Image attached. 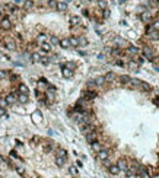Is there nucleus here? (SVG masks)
Instances as JSON below:
<instances>
[{
	"mask_svg": "<svg viewBox=\"0 0 159 178\" xmlns=\"http://www.w3.org/2000/svg\"><path fill=\"white\" fill-rule=\"evenodd\" d=\"M156 50L155 48H152V47H145L143 50H142V56L145 57V58H147V60H150V61H153L155 60V57H156Z\"/></svg>",
	"mask_w": 159,
	"mask_h": 178,
	"instance_id": "obj_1",
	"label": "nucleus"
},
{
	"mask_svg": "<svg viewBox=\"0 0 159 178\" xmlns=\"http://www.w3.org/2000/svg\"><path fill=\"white\" fill-rule=\"evenodd\" d=\"M3 46L6 47V50H10V51H15L16 50V42H15V39L12 37H5Z\"/></svg>",
	"mask_w": 159,
	"mask_h": 178,
	"instance_id": "obj_2",
	"label": "nucleus"
},
{
	"mask_svg": "<svg viewBox=\"0 0 159 178\" xmlns=\"http://www.w3.org/2000/svg\"><path fill=\"white\" fill-rule=\"evenodd\" d=\"M0 28L5 29V31H9L12 28V20L9 18H6V16L2 18V19H0Z\"/></svg>",
	"mask_w": 159,
	"mask_h": 178,
	"instance_id": "obj_3",
	"label": "nucleus"
},
{
	"mask_svg": "<svg viewBox=\"0 0 159 178\" xmlns=\"http://www.w3.org/2000/svg\"><path fill=\"white\" fill-rule=\"evenodd\" d=\"M80 128H82V133H83V135H88V133H92V131L96 130V127H95L94 123H90V124H82Z\"/></svg>",
	"mask_w": 159,
	"mask_h": 178,
	"instance_id": "obj_4",
	"label": "nucleus"
},
{
	"mask_svg": "<svg viewBox=\"0 0 159 178\" xmlns=\"http://www.w3.org/2000/svg\"><path fill=\"white\" fill-rule=\"evenodd\" d=\"M96 156H98V159H99V161L107 162V161H108V158H109V152H108L107 149H102V150H99V152L96 153Z\"/></svg>",
	"mask_w": 159,
	"mask_h": 178,
	"instance_id": "obj_5",
	"label": "nucleus"
},
{
	"mask_svg": "<svg viewBox=\"0 0 159 178\" xmlns=\"http://www.w3.org/2000/svg\"><path fill=\"white\" fill-rule=\"evenodd\" d=\"M96 96H98V94H96L95 91H89V89H88V91L83 92V99H85V101H92V99H95Z\"/></svg>",
	"mask_w": 159,
	"mask_h": 178,
	"instance_id": "obj_6",
	"label": "nucleus"
},
{
	"mask_svg": "<svg viewBox=\"0 0 159 178\" xmlns=\"http://www.w3.org/2000/svg\"><path fill=\"white\" fill-rule=\"evenodd\" d=\"M5 101H6V104H7V105H13V104L18 101V94H16V92H13V94L6 95V96H5Z\"/></svg>",
	"mask_w": 159,
	"mask_h": 178,
	"instance_id": "obj_7",
	"label": "nucleus"
},
{
	"mask_svg": "<svg viewBox=\"0 0 159 178\" xmlns=\"http://www.w3.org/2000/svg\"><path fill=\"white\" fill-rule=\"evenodd\" d=\"M116 165L120 168V171H127V169H128V162H127L126 158H120V159L117 161Z\"/></svg>",
	"mask_w": 159,
	"mask_h": 178,
	"instance_id": "obj_8",
	"label": "nucleus"
},
{
	"mask_svg": "<svg viewBox=\"0 0 159 178\" xmlns=\"http://www.w3.org/2000/svg\"><path fill=\"white\" fill-rule=\"evenodd\" d=\"M85 136H86V142L90 143V145H92L94 142H98V133H96V131L88 133V135H85Z\"/></svg>",
	"mask_w": 159,
	"mask_h": 178,
	"instance_id": "obj_9",
	"label": "nucleus"
},
{
	"mask_svg": "<svg viewBox=\"0 0 159 178\" xmlns=\"http://www.w3.org/2000/svg\"><path fill=\"white\" fill-rule=\"evenodd\" d=\"M69 22H70V25H72L73 28H76V26H80V24H82V19H80L79 16L73 15V16H70V18H69Z\"/></svg>",
	"mask_w": 159,
	"mask_h": 178,
	"instance_id": "obj_10",
	"label": "nucleus"
},
{
	"mask_svg": "<svg viewBox=\"0 0 159 178\" xmlns=\"http://www.w3.org/2000/svg\"><path fill=\"white\" fill-rule=\"evenodd\" d=\"M140 18H142V20H143V22H146V24H152L153 15H152L150 12H143V13L140 15Z\"/></svg>",
	"mask_w": 159,
	"mask_h": 178,
	"instance_id": "obj_11",
	"label": "nucleus"
},
{
	"mask_svg": "<svg viewBox=\"0 0 159 178\" xmlns=\"http://www.w3.org/2000/svg\"><path fill=\"white\" fill-rule=\"evenodd\" d=\"M146 172H147L149 177H155V175L159 174V169L156 166H153V165H149V166H146Z\"/></svg>",
	"mask_w": 159,
	"mask_h": 178,
	"instance_id": "obj_12",
	"label": "nucleus"
},
{
	"mask_svg": "<svg viewBox=\"0 0 159 178\" xmlns=\"http://www.w3.org/2000/svg\"><path fill=\"white\" fill-rule=\"evenodd\" d=\"M127 67L130 69V70H133V72H136V70H139V67H140V64L136 61V60H130L128 63H127Z\"/></svg>",
	"mask_w": 159,
	"mask_h": 178,
	"instance_id": "obj_13",
	"label": "nucleus"
},
{
	"mask_svg": "<svg viewBox=\"0 0 159 178\" xmlns=\"http://www.w3.org/2000/svg\"><path fill=\"white\" fill-rule=\"evenodd\" d=\"M22 7H24V10H32L34 7H35V3L32 2V0H25L24 2V5H22Z\"/></svg>",
	"mask_w": 159,
	"mask_h": 178,
	"instance_id": "obj_14",
	"label": "nucleus"
},
{
	"mask_svg": "<svg viewBox=\"0 0 159 178\" xmlns=\"http://www.w3.org/2000/svg\"><path fill=\"white\" fill-rule=\"evenodd\" d=\"M18 94L28 95V94H29V88H28L26 85H24V83H19V86H18Z\"/></svg>",
	"mask_w": 159,
	"mask_h": 178,
	"instance_id": "obj_15",
	"label": "nucleus"
},
{
	"mask_svg": "<svg viewBox=\"0 0 159 178\" xmlns=\"http://www.w3.org/2000/svg\"><path fill=\"white\" fill-rule=\"evenodd\" d=\"M108 172H109L111 175H118V174H120V168H118L116 164H114V165L111 164V165H108Z\"/></svg>",
	"mask_w": 159,
	"mask_h": 178,
	"instance_id": "obj_16",
	"label": "nucleus"
},
{
	"mask_svg": "<svg viewBox=\"0 0 159 178\" xmlns=\"http://www.w3.org/2000/svg\"><path fill=\"white\" fill-rule=\"evenodd\" d=\"M39 46H41V48H42V51H44V53H50V51L53 50V46H51V44H50L48 41H45V42H41Z\"/></svg>",
	"mask_w": 159,
	"mask_h": 178,
	"instance_id": "obj_17",
	"label": "nucleus"
},
{
	"mask_svg": "<svg viewBox=\"0 0 159 178\" xmlns=\"http://www.w3.org/2000/svg\"><path fill=\"white\" fill-rule=\"evenodd\" d=\"M146 37H147L149 39H152V41H158V39H159V32H156V31H149V32H146Z\"/></svg>",
	"mask_w": 159,
	"mask_h": 178,
	"instance_id": "obj_18",
	"label": "nucleus"
},
{
	"mask_svg": "<svg viewBox=\"0 0 159 178\" xmlns=\"http://www.w3.org/2000/svg\"><path fill=\"white\" fill-rule=\"evenodd\" d=\"M116 44H117V48H120V50H123L124 47H128V42L127 41H124V39H121V38H116Z\"/></svg>",
	"mask_w": 159,
	"mask_h": 178,
	"instance_id": "obj_19",
	"label": "nucleus"
},
{
	"mask_svg": "<svg viewBox=\"0 0 159 178\" xmlns=\"http://www.w3.org/2000/svg\"><path fill=\"white\" fill-rule=\"evenodd\" d=\"M109 54H111L112 57L118 58V57H121L124 53H123V50H120V48H112V50H109Z\"/></svg>",
	"mask_w": 159,
	"mask_h": 178,
	"instance_id": "obj_20",
	"label": "nucleus"
},
{
	"mask_svg": "<svg viewBox=\"0 0 159 178\" xmlns=\"http://www.w3.org/2000/svg\"><path fill=\"white\" fill-rule=\"evenodd\" d=\"M58 46H60L61 48H70V41H69V38H61L60 42H58Z\"/></svg>",
	"mask_w": 159,
	"mask_h": 178,
	"instance_id": "obj_21",
	"label": "nucleus"
},
{
	"mask_svg": "<svg viewBox=\"0 0 159 178\" xmlns=\"http://www.w3.org/2000/svg\"><path fill=\"white\" fill-rule=\"evenodd\" d=\"M104 79H105V82H114V80L117 79V76H116V73L109 72V73H107V75L104 76Z\"/></svg>",
	"mask_w": 159,
	"mask_h": 178,
	"instance_id": "obj_22",
	"label": "nucleus"
},
{
	"mask_svg": "<svg viewBox=\"0 0 159 178\" xmlns=\"http://www.w3.org/2000/svg\"><path fill=\"white\" fill-rule=\"evenodd\" d=\"M56 10H58V12H66V10H67V3H64V2H57Z\"/></svg>",
	"mask_w": 159,
	"mask_h": 178,
	"instance_id": "obj_23",
	"label": "nucleus"
},
{
	"mask_svg": "<svg viewBox=\"0 0 159 178\" xmlns=\"http://www.w3.org/2000/svg\"><path fill=\"white\" fill-rule=\"evenodd\" d=\"M28 101H29L28 95H24V94H18V102H20V104H26Z\"/></svg>",
	"mask_w": 159,
	"mask_h": 178,
	"instance_id": "obj_24",
	"label": "nucleus"
},
{
	"mask_svg": "<svg viewBox=\"0 0 159 178\" xmlns=\"http://www.w3.org/2000/svg\"><path fill=\"white\" fill-rule=\"evenodd\" d=\"M90 147H92V150H94V152H96V153H98L99 150H102V149H104V147H102V145H101L99 142H94L92 145H90Z\"/></svg>",
	"mask_w": 159,
	"mask_h": 178,
	"instance_id": "obj_25",
	"label": "nucleus"
},
{
	"mask_svg": "<svg viewBox=\"0 0 159 178\" xmlns=\"http://www.w3.org/2000/svg\"><path fill=\"white\" fill-rule=\"evenodd\" d=\"M139 89H140V91H143V92H149V91H152L150 85H149V83H145V82H142V83H140Z\"/></svg>",
	"mask_w": 159,
	"mask_h": 178,
	"instance_id": "obj_26",
	"label": "nucleus"
},
{
	"mask_svg": "<svg viewBox=\"0 0 159 178\" xmlns=\"http://www.w3.org/2000/svg\"><path fill=\"white\" fill-rule=\"evenodd\" d=\"M63 76H64L66 79H70V77L73 76V70L67 69V67H63Z\"/></svg>",
	"mask_w": 159,
	"mask_h": 178,
	"instance_id": "obj_27",
	"label": "nucleus"
},
{
	"mask_svg": "<svg viewBox=\"0 0 159 178\" xmlns=\"http://www.w3.org/2000/svg\"><path fill=\"white\" fill-rule=\"evenodd\" d=\"M31 60H32L34 63H38V61L41 60V54H39V53H37V51H34V53L31 54Z\"/></svg>",
	"mask_w": 159,
	"mask_h": 178,
	"instance_id": "obj_28",
	"label": "nucleus"
},
{
	"mask_svg": "<svg viewBox=\"0 0 159 178\" xmlns=\"http://www.w3.org/2000/svg\"><path fill=\"white\" fill-rule=\"evenodd\" d=\"M66 161H67V158H60V156H56V165H57V166H63V165L66 164Z\"/></svg>",
	"mask_w": 159,
	"mask_h": 178,
	"instance_id": "obj_29",
	"label": "nucleus"
},
{
	"mask_svg": "<svg viewBox=\"0 0 159 178\" xmlns=\"http://www.w3.org/2000/svg\"><path fill=\"white\" fill-rule=\"evenodd\" d=\"M69 41H70V47H79L77 37H70V38H69Z\"/></svg>",
	"mask_w": 159,
	"mask_h": 178,
	"instance_id": "obj_30",
	"label": "nucleus"
},
{
	"mask_svg": "<svg viewBox=\"0 0 159 178\" xmlns=\"http://www.w3.org/2000/svg\"><path fill=\"white\" fill-rule=\"evenodd\" d=\"M32 118H34V121H35V123H39V121L42 120V117H41V113H39V111H35V113L32 114Z\"/></svg>",
	"mask_w": 159,
	"mask_h": 178,
	"instance_id": "obj_31",
	"label": "nucleus"
},
{
	"mask_svg": "<svg viewBox=\"0 0 159 178\" xmlns=\"http://www.w3.org/2000/svg\"><path fill=\"white\" fill-rule=\"evenodd\" d=\"M77 41H79V47H85L88 46V39L85 37H77Z\"/></svg>",
	"mask_w": 159,
	"mask_h": 178,
	"instance_id": "obj_32",
	"label": "nucleus"
},
{
	"mask_svg": "<svg viewBox=\"0 0 159 178\" xmlns=\"http://www.w3.org/2000/svg\"><path fill=\"white\" fill-rule=\"evenodd\" d=\"M130 79H131V77H130V76H127V75H121V76L118 77V80H120L121 83H128V82H130Z\"/></svg>",
	"mask_w": 159,
	"mask_h": 178,
	"instance_id": "obj_33",
	"label": "nucleus"
},
{
	"mask_svg": "<svg viewBox=\"0 0 159 178\" xmlns=\"http://www.w3.org/2000/svg\"><path fill=\"white\" fill-rule=\"evenodd\" d=\"M95 83H96V86H102V85H104V83H107V82H105L104 76H98V77L95 79Z\"/></svg>",
	"mask_w": 159,
	"mask_h": 178,
	"instance_id": "obj_34",
	"label": "nucleus"
},
{
	"mask_svg": "<svg viewBox=\"0 0 159 178\" xmlns=\"http://www.w3.org/2000/svg\"><path fill=\"white\" fill-rule=\"evenodd\" d=\"M56 156H60V158H67V152L64 149H57V155Z\"/></svg>",
	"mask_w": 159,
	"mask_h": 178,
	"instance_id": "obj_35",
	"label": "nucleus"
},
{
	"mask_svg": "<svg viewBox=\"0 0 159 178\" xmlns=\"http://www.w3.org/2000/svg\"><path fill=\"white\" fill-rule=\"evenodd\" d=\"M86 86H88V89H89V91H94V88L96 86V83H95V80H88Z\"/></svg>",
	"mask_w": 159,
	"mask_h": 178,
	"instance_id": "obj_36",
	"label": "nucleus"
},
{
	"mask_svg": "<svg viewBox=\"0 0 159 178\" xmlns=\"http://www.w3.org/2000/svg\"><path fill=\"white\" fill-rule=\"evenodd\" d=\"M47 39H48V37H47V35H44V34H39L38 38H37V41H38L39 44H41V42H45Z\"/></svg>",
	"mask_w": 159,
	"mask_h": 178,
	"instance_id": "obj_37",
	"label": "nucleus"
},
{
	"mask_svg": "<svg viewBox=\"0 0 159 178\" xmlns=\"http://www.w3.org/2000/svg\"><path fill=\"white\" fill-rule=\"evenodd\" d=\"M47 6H48L50 9H56V7H57V2H56V0H48V2H47Z\"/></svg>",
	"mask_w": 159,
	"mask_h": 178,
	"instance_id": "obj_38",
	"label": "nucleus"
},
{
	"mask_svg": "<svg viewBox=\"0 0 159 178\" xmlns=\"http://www.w3.org/2000/svg\"><path fill=\"white\" fill-rule=\"evenodd\" d=\"M116 66H118V67H126V63L121 60V58H116Z\"/></svg>",
	"mask_w": 159,
	"mask_h": 178,
	"instance_id": "obj_39",
	"label": "nucleus"
},
{
	"mask_svg": "<svg viewBox=\"0 0 159 178\" xmlns=\"http://www.w3.org/2000/svg\"><path fill=\"white\" fill-rule=\"evenodd\" d=\"M64 67L70 69V70H75V69H76V64H75V63H72V61H67V63H66V66H64Z\"/></svg>",
	"mask_w": 159,
	"mask_h": 178,
	"instance_id": "obj_40",
	"label": "nucleus"
},
{
	"mask_svg": "<svg viewBox=\"0 0 159 178\" xmlns=\"http://www.w3.org/2000/svg\"><path fill=\"white\" fill-rule=\"evenodd\" d=\"M98 6H99V9H107V2L105 0H98Z\"/></svg>",
	"mask_w": 159,
	"mask_h": 178,
	"instance_id": "obj_41",
	"label": "nucleus"
},
{
	"mask_svg": "<svg viewBox=\"0 0 159 178\" xmlns=\"http://www.w3.org/2000/svg\"><path fill=\"white\" fill-rule=\"evenodd\" d=\"M58 42H60V39H58L57 37H51V38H50V44H51V46H57Z\"/></svg>",
	"mask_w": 159,
	"mask_h": 178,
	"instance_id": "obj_42",
	"label": "nucleus"
},
{
	"mask_svg": "<svg viewBox=\"0 0 159 178\" xmlns=\"http://www.w3.org/2000/svg\"><path fill=\"white\" fill-rule=\"evenodd\" d=\"M15 169H16V172L20 174V175L25 174V168H24V166H15Z\"/></svg>",
	"mask_w": 159,
	"mask_h": 178,
	"instance_id": "obj_43",
	"label": "nucleus"
},
{
	"mask_svg": "<svg viewBox=\"0 0 159 178\" xmlns=\"http://www.w3.org/2000/svg\"><path fill=\"white\" fill-rule=\"evenodd\" d=\"M69 172H70L72 175H77V168L72 165V166H69Z\"/></svg>",
	"mask_w": 159,
	"mask_h": 178,
	"instance_id": "obj_44",
	"label": "nucleus"
},
{
	"mask_svg": "<svg viewBox=\"0 0 159 178\" xmlns=\"http://www.w3.org/2000/svg\"><path fill=\"white\" fill-rule=\"evenodd\" d=\"M9 76V72H6V70H0V79H6Z\"/></svg>",
	"mask_w": 159,
	"mask_h": 178,
	"instance_id": "obj_45",
	"label": "nucleus"
},
{
	"mask_svg": "<svg viewBox=\"0 0 159 178\" xmlns=\"http://www.w3.org/2000/svg\"><path fill=\"white\" fill-rule=\"evenodd\" d=\"M39 61H41L42 64H45V66H47V64L50 63V60H48V57H42V56H41V60H39Z\"/></svg>",
	"mask_w": 159,
	"mask_h": 178,
	"instance_id": "obj_46",
	"label": "nucleus"
},
{
	"mask_svg": "<svg viewBox=\"0 0 159 178\" xmlns=\"http://www.w3.org/2000/svg\"><path fill=\"white\" fill-rule=\"evenodd\" d=\"M9 76H10V80L12 82H18L19 80V76L18 75H9Z\"/></svg>",
	"mask_w": 159,
	"mask_h": 178,
	"instance_id": "obj_47",
	"label": "nucleus"
},
{
	"mask_svg": "<svg viewBox=\"0 0 159 178\" xmlns=\"http://www.w3.org/2000/svg\"><path fill=\"white\" fill-rule=\"evenodd\" d=\"M5 115H6V108L0 107V117H5Z\"/></svg>",
	"mask_w": 159,
	"mask_h": 178,
	"instance_id": "obj_48",
	"label": "nucleus"
},
{
	"mask_svg": "<svg viewBox=\"0 0 159 178\" xmlns=\"http://www.w3.org/2000/svg\"><path fill=\"white\" fill-rule=\"evenodd\" d=\"M6 105H7V104H6V101H5V98H3V99H0V107H3V108H5Z\"/></svg>",
	"mask_w": 159,
	"mask_h": 178,
	"instance_id": "obj_49",
	"label": "nucleus"
},
{
	"mask_svg": "<svg viewBox=\"0 0 159 178\" xmlns=\"http://www.w3.org/2000/svg\"><path fill=\"white\" fill-rule=\"evenodd\" d=\"M108 16H109V10L105 9V10H104V18H108Z\"/></svg>",
	"mask_w": 159,
	"mask_h": 178,
	"instance_id": "obj_50",
	"label": "nucleus"
},
{
	"mask_svg": "<svg viewBox=\"0 0 159 178\" xmlns=\"http://www.w3.org/2000/svg\"><path fill=\"white\" fill-rule=\"evenodd\" d=\"M3 164H6V161L3 159V156H0V165H3Z\"/></svg>",
	"mask_w": 159,
	"mask_h": 178,
	"instance_id": "obj_51",
	"label": "nucleus"
},
{
	"mask_svg": "<svg viewBox=\"0 0 159 178\" xmlns=\"http://www.w3.org/2000/svg\"><path fill=\"white\" fill-rule=\"evenodd\" d=\"M3 12H5V7H3V6H0V15H3Z\"/></svg>",
	"mask_w": 159,
	"mask_h": 178,
	"instance_id": "obj_52",
	"label": "nucleus"
},
{
	"mask_svg": "<svg viewBox=\"0 0 159 178\" xmlns=\"http://www.w3.org/2000/svg\"><path fill=\"white\" fill-rule=\"evenodd\" d=\"M118 2H120V3H126V0H118Z\"/></svg>",
	"mask_w": 159,
	"mask_h": 178,
	"instance_id": "obj_53",
	"label": "nucleus"
},
{
	"mask_svg": "<svg viewBox=\"0 0 159 178\" xmlns=\"http://www.w3.org/2000/svg\"><path fill=\"white\" fill-rule=\"evenodd\" d=\"M2 57H3V54H2V53H0V58H2Z\"/></svg>",
	"mask_w": 159,
	"mask_h": 178,
	"instance_id": "obj_54",
	"label": "nucleus"
}]
</instances>
